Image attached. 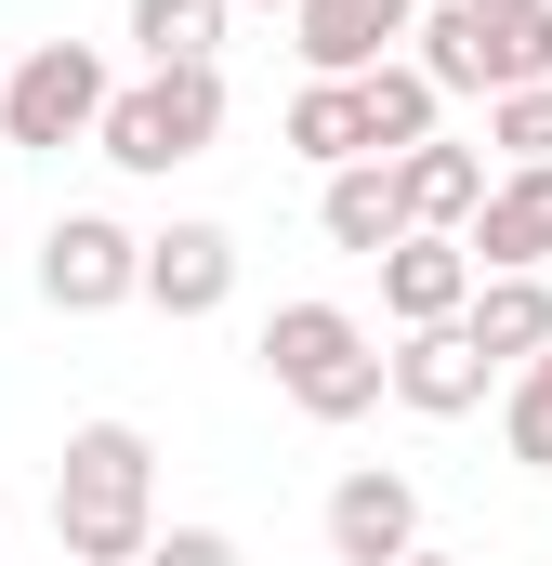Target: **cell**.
<instances>
[{"label": "cell", "mask_w": 552, "mask_h": 566, "mask_svg": "<svg viewBox=\"0 0 552 566\" xmlns=\"http://www.w3.org/2000/svg\"><path fill=\"white\" fill-rule=\"evenodd\" d=\"M211 145H224V66H145V80H119L93 158L158 185V171H184V158H211Z\"/></svg>", "instance_id": "obj_3"}, {"label": "cell", "mask_w": 552, "mask_h": 566, "mask_svg": "<svg viewBox=\"0 0 552 566\" xmlns=\"http://www.w3.org/2000/svg\"><path fill=\"white\" fill-rule=\"evenodd\" d=\"M474 66H487V106L500 93H540L552 80V0L540 13H474Z\"/></svg>", "instance_id": "obj_18"}, {"label": "cell", "mask_w": 552, "mask_h": 566, "mask_svg": "<svg viewBox=\"0 0 552 566\" xmlns=\"http://www.w3.org/2000/svg\"><path fill=\"white\" fill-rule=\"evenodd\" d=\"M0 93H13V66H0Z\"/></svg>", "instance_id": "obj_25"}, {"label": "cell", "mask_w": 552, "mask_h": 566, "mask_svg": "<svg viewBox=\"0 0 552 566\" xmlns=\"http://www.w3.org/2000/svg\"><path fill=\"white\" fill-rule=\"evenodd\" d=\"M316 224H329V251L382 264V251L408 238V198H395V158H355V171H329V185H316Z\"/></svg>", "instance_id": "obj_13"}, {"label": "cell", "mask_w": 552, "mask_h": 566, "mask_svg": "<svg viewBox=\"0 0 552 566\" xmlns=\"http://www.w3.org/2000/svg\"><path fill=\"white\" fill-rule=\"evenodd\" d=\"M289 27H302V40H289V53H302V80H369V66H395V53H408L421 0H302Z\"/></svg>", "instance_id": "obj_7"}, {"label": "cell", "mask_w": 552, "mask_h": 566, "mask_svg": "<svg viewBox=\"0 0 552 566\" xmlns=\"http://www.w3.org/2000/svg\"><path fill=\"white\" fill-rule=\"evenodd\" d=\"M474 290H487V264H474L460 238H395V251H382V316H395V329H460Z\"/></svg>", "instance_id": "obj_8"}, {"label": "cell", "mask_w": 552, "mask_h": 566, "mask_svg": "<svg viewBox=\"0 0 552 566\" xmlns=\"http://www.w3.org/2000/svg\"><path fill=\"white\" fill-rule=\"evenodd\" d=\"M487 185H500V171H487V145H447V133L395 158V198H408V238H460V224L487 211Z\"/></svg>", "instance_id": "obj_12"}, {"label": "cell", "mask_w": 552, "mask_h": 566, "mask_svg": "<svg viewBox=\"0 0 552 566\" xmlns=\"http://www.w3.org/2000/svg\"><path fill=\"white\" fill-rule=\"evenodd\" d=\"M460 251H474L487 277H540V264H552V158H540V171H500V185H487V211L460 224Z\"/></svg>", "instance_id": "obj_11"}, {"label": "cell", "mask_w": 552, "mask_h": 566, "mask_svg": "<svg viewBox=\"0 0 552 566\" xmlns=\"http://www.w3.org/2000/svg\"><path fill=\"white\" fill-rule=\"evenodd\" d=\"M145 303H158V316H224V303H237V238L198 224V211L158 224V238H145Z\"/></svg>", "instance_id": "obj_10"}, {"label": "cell", "mask_w": 552, "mask_h": 566, "mask_svg": "<svg viewBox=\"0 0 552 566\" xmlns=\"http://www.w3.org/2000/svg\"><path fill=\"white\" fill-rule=\"evenodd\" d=\"M145 566H251V554H237L224 527H158V554H145Z\"/></svg>", "instance_id": "obj_21"}, {"label": "cell", "mask_w": 552, "mask_h": 566, "mask_svg": "<svg viewBox=\"0 0 552 566\" xmlns=\"http://www.w3.org/2000/svg\"><path fill=\"white\" fill-rule=\"evenodd\" d=\"M487 158H500V171H540V158H552V80L487 106Z\"/></svg>", "instance_id": "obj_19"}, {"label": "cell", "mask_w": 552, "mask_h": 566, "mask_svg": "<svg viewBox=\"0 0 552 566\" xmlns=\"http://www.w3.org/2000/svg\"><path fill=\"white\" fill-rule=\"evenodd\" d=\"M264 382L302 422H369V409L395 396V356H382L369 316H342V303H276L264 316Z\"/></svg>", "instance_id": "obj_2"}, {"label": "cell", "mask_w": 552, "mask_h": 566, "mask_svg": "<svg viewBox=\"0 0 552 566\" xmlns=\"http://www.w3.org/2000/svg\"><path fill=\"white\" fill-rule=\"evenodd\" d=\"M500 369H527V356H552V277H487L474 290V316H460Z\"/></svg>", "instance_id": "obj_15"}, {"label": "cell", "mask_w": 552, "mask_h": 566, "mask_svg": "<svg viewBox=\"0 0 552 566\" xmlns=\"http://www.w3.org/2000/svg\"><path fill=\"white\" fill-rule=\"evenodd\" d=\"M474 13H540V0H474Z\"/></svg>", "instance_id": "obj_23"}, {"label": "cell", "mask_w": 552, "mask_h": 566, "mask_svg": "<svg viewBox=\"0 0 552 566\" xmlns=\"http://www.w3.org/2000/svg\"><path fill=\"white\" fill-rule=\"evenodd\" d=\"M264 13H302V0H264Z\"/></svg>", "instance_id": "obj_24"}, {"label": "cell", "mask_w": 552, "mask_h": 566, "mask_svg": "<svg viewBox=\"0 0 552 566\" xmlns=\"http://www.w3.org/2000/svg\"><path fill=\"white\" fill-rule=\"evenodd\" d=\"M421 554V488L395 461H355L329 488V566H408Z\"/></svg>", "instance_id": "obj_6"}, {"label": "cell", "mask_w": 552, "mask_h": 566, "mask_svg": "<svg viewBox=\"0 0 552 566\" xmlns=\"http://www.w3.org/2000/svg\"><path fill=\"white\" fill-rule=\"evenodd\" d=\"M224 13L237 0H132V53L145 66H224Z\"/></svg>", "instance_id": "obj_17"}, {"label": "cell", "mask_w": 552, "mask_h": 566, "mask_svg": "<svg viewBox=\"0 0 552 566\" xmlns=\"http://www.w3.org/2000/svg\"><path fill=\"white\" fill-rule=\"evenodd\" d=\"M106 106H119V66H106L93 40H26V53H13V93H0V145L66 158V145L106 133Z\"/></svg>", "instance_id": "obj_4"}, {"label": "cell", "mask_w": 552, "mask_h": 566, "mask_svg": "<svg viewBox=\"0 0 552 566\" xmlns=\"http://www.w3.org/2000/svg\"><path fill=\"white\" fill-rule=\"evenodd\" d=\"M40 303L53 316H119V303H145V238L119 211H53L40 224Z\"/></svg>", "instance_id": "obj_5"}, {"label": "cell", "mask_w": 552, "mask_h": 566, "mask_svg": "<svg viewBox=\"0 0 552 566\" xmlns=\"http://www.w3.org/2000/svg\"><path fill=\"white\" fill-rule=\"evenodd\" d=\"M53 541H66V566H145L158 554V448H145V422H79L66 434Z\"/></svg>", "instance_id": "obj_1"}, {"label": "cell", "mask_w": 552, "mask_h": 566, "mask_svg": "<svg viewBox=\"0 0 552 566\" xmlns=\"http://www.w3.org/2000/svg\"><path fill=\"white\" fill-rule=\"evenodd\" d=\"M408 566H474V554H434V541H421V554H408Z\"/></svg>", "instance_id": "obj_22"}, {"label": "cell", "mask_w": 552, "mask_h": 566, "mask_svg": "<svg viewBox=\"0 0 552 566\" xmlns=\"http://www.w3.org/2000/svg\"><path fill=\"white\" fill-rule=\"evenodd\" d=\"M500 434H513V461H527V474H552V356H527V369H513Z\"/></svg>", "instance_id": "obj_20"}, {"label": "cell", "mask_w": 552, "mask_h": 566, "mask_svg": "<svg viewBox=\"0 0 552 566\" xmlns=\"http://www.w3.org/2000/svg\"><path fill=\"white\" fill-rule=\"evenodd\" d=\"M289 158H316V171H355V158H369L355 80H302V93H289Z\"/></svg>", "instance_id": "obj_16"}, {"label": "cell", "mask_w": 552, "mask_h": 566, "mask_svg": "<svg viewBox=\"0 0 552 566\" xmlns=\"http://www.w3.org/2000/svg\"><path fill=\"white\" fill-rule=\"evenodd\" d=\"M487 382H513L474 329H408L395 343V409H421V422H460V409H487Z\"/></svg>", "instance_id": "obj_9"}, {"label": "cell", "mask_w": 552, "mask_h": 566, "mask_svg": "<svg viewBox=\"0 0 552 566\" xmlns=\"http://www.w3.org/2000/svg\"><path fill=\"white\" fill-rule=\"evenodd\" d=\"M355 106H369V158H408V145H434V119H447V93L421 80L408 53H395V66H369V80H355Z\"/></svg>", "instance_id": "obj_14"}]
</instances>
